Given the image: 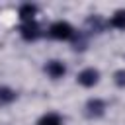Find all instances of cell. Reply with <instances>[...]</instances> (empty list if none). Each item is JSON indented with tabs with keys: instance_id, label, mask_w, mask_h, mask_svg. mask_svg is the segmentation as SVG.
Listing matches in <instances>:
<instances>
[{
	"instance_id": "cell-6",
	"label": "cell",
	"mask_w": 125,
	"mask_h": 125,
	"mask_svg": "<svg viewBox=\"0 0 125 125\" xmlns=\"http://www.w3.org/2000/svg\"><path fill=\"white\" fill-rule=\"evenodd\" d=\"M37 12H39V8H37L35 4H31V2L20 4V8H18V16H20L21 21H31V20H35Z\"/></svg>"
},
{
	"instance_id": "cell-10",
	"label": "cell",
	"mask_w": 125,
	"mask_h": 125,
	"mask_svg": "<svg viewBox=\"0 0 125 125\" xmlns=\"http://www.w3.org/2000/svg\"><path fill=\"white\" fill-rule=\"evenodd\" d=\"M113 82H115L117 88H125V68L115 70V74H113Z\"/></svg>"
},
{
	"instance_id": "cell-3",
	"label": "cell",
	"mask_w": 125,
	"mask_h": 125,
	"mask_svg": "<svg viewBox=\"0 0 125 125\" xmlns=\"http://www.w3.org/2000/svg\"><path fill=\"white\" fill-rule=\"evenodd\" d=\"M76 82L82 86V88H94L98 82H100V70L94 68V66H86L78 72L76 76Z\"/></svg>"
},
{
	"instance_id": "cell-8",
	"label": "cell",
	"mask_w": 125,
	"mask_h": 125,
	"mask_svg": "<svg viewBox=\"0 0 125 125\" xmlns=\"http://www.w3.org/2000/svg\"><path fill=\"white\" fill-rule=\"evenodd\" d=\"M18 100V92L10 86H0V107H6V105H12L14 102Z\"/></svg>"
},
{
	"instance_id": "cell-7",
	"label": "cell",
	"mask_w": 125,
	"mask_h": 125,
	"mask_svg": "<svg viewBox=\"0 0 125 125\" xmlns=\"http://www.w3.org/2000/svg\"><path fill=\"white\" fill-rule=\"evenodd\" d=\"M107 25L111 29H117V31H125V8H119L111 14V18L107 20Z\"/></svg>"
},
{
	"instance_id": "cell-2",
	"label": "cell",
	"mask_w": 125,
	"mask_h": 125,
	"mask_svg": "<svg viewBox=\"0 0 125 125\" xmlns=\"http://www.w3.org/2000/svg\"><path fill=\"white\" fill-rule=\"evenodd\" d=\"M18 31H20V37H21L23 41H27V43H33V41H37V39L41 37V27H39V23H37L35 20H31V21H21Z\"/></svg>"
},
{
	"instance_id": "cell-9",
	"label": "cell",
	"mask_w": 125,
	"mask_h": 125,
	"mask_svg": "<svg viewBox=\"0 0 125 125\" xmlns=\"http://www.w3.org/2000/svg\"><path fill=\"white\" fill-rule=\"evenodd\" d=\"M35 125H62V117L55 111H49V113H43Z\"/></svg>"
},
{
	"instance_id": "cell-1",
	"label": "cell",
	"mask_w": 125,
	"mask_h": 125,
	"mask_svg": "<svg viewBox=\"0 0 125 125\" xmlns=\"http://www.w3.org/2000/svg\"><path fill=\"white\" fill-rule=\"evenodd\" d=\"M49 37L55 41H72L76 37V29L72 27V23H68L66 20H57L49 25Z\"/></svg>"
},
{
	"instance_id": "cell-4",
	"label": "cell",
	"mask_w": 125,
	"mask_h": 125,
	"mask_svg": "<svg viewBox=\"0 0 125 125\" xmlns=\"http://www.w3.org/2000/svg\"><path fill=\"white\" fill-rule=\"evenodd\" d=\"M45 74H47L51 80H61V78H64V74H66V64H64L62 61H59V59H51V61H47V64H45Z\"/></svg>"
},
{
	"instance_id": "cell-5",
	"label": "cell",
	"mask_w": 125,
	"mask_h": 125,
	"mask_svg": "<svg viewBox=\"0 0 125 125\" xmlns=\"http://www.w3.org/2000/svg\"><path fill=\"white\" fill-rule=\"evenodd\" d=\"M84 109H86V115L90 117V119H98V117H102L104 113H105V102L102 100V98H90L88 102H86V105H84Z\"/></svg>"
}]
</instances>
